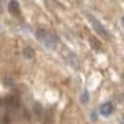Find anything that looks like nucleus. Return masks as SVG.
<instances>
[{"instance_id":"6","label":"nucleus","mask_w":124,"mask_h":124,"mask_svg":"<svg viewBox=\"0 0 124 124\" xmlns=\"http://www.w3.org/2000/svg\"><path fill=\"white\" fill-rule=\"evenodd\" d=\"M23 54H24V56L27 57V59H32V57L35 56V51H33L32 47H25Z\"/></svg>"},{"instance_id":"3","label":"nucleus","mask_w":124,"mask_h":124,"mask_svg":"<svg viewBox=\"0 0 124 124\" xmlns=\"http://www.w3.org/2000/svg\"><path fill=\"white\" fill-rule=\"evenodd\" d=\"M8 9H9V12H11L12 15H15V16H19L20 15V7H19V4H17L16 0H11V1H9Z\"/></svg>"},{"instance_id":"1","label":"nucleus","mask_w":124,"mask_h":124,"mask_svg":"<svg viewBox=\"0 0 124 124\" xmlns=\"http://www.w3.org/2000/svg\"><path fill=\"white\" fill-rule=\"evenodd\" d=\"M36 39L44 44L48 49H55L57 46V38L52 32H48L46 30H38L36 31Z\"/></svg>"},{"instance_id":"8","label":"nucleus","mask_w":124,"mask_h":124,"mask_svg":"<svg viewBox=\"0 0 124 124\" xmlns=\"http://www.w3.org/2000/svg\"><path fill=\"white\" fill-rule=\"evenodd\" d=\"M87 100H88V93H87V92H84V93H83V97H81V101H83V103H87Z\"/></svg>"},{"instance_id":"7","label":"nucleus","mask_w":124,"mask_h":124,"mask_svg":"<svg viewBox=\"0 0 124 124\" xmlns=\"http://www.w3.org/2000/svg\"><path fill=\"white\" fill-rule=\"evenodd\" d=\"M91 41H92V47H93V48H97V49L100 48V44H99V41H97V40H95V39H91Z\"/></svg>"},{"instance_id":"4","label":"nucleus","mask_w":124,"mask_h":124,"mask_svg":"<svg viewBox=\"0 0 124 124\" xmlns=\"http://www.w3.org/2000/svg\"><path fill=\"white\" fill-rule=\"evenodd\" d=\"M6 103H7V105H8V108L15 109V108H17V105H19V99H17L16 96H8L6 99Z\"/></svg>"},{"instance_id":"2","label":"nucleus","mask_w":124,"mask_h":124,"mask_svg":"<svg viewBox=\"0 0 124 124\" xmlns=\"http://www.w3.org/2000/svg\"><path fill=\"white\" fill-rule=\"evenodd\" d=\"M88 19H89V22H91L92 27L95 28V31H96L99 35H101L103 38H105V39L109 38V33H108V31L105 30V27H103V24L96 19V17H93L92 15H88Z\"/></svg>"},{"instance_id":"5","label":"nucleus","mask_w":124,"mask_h":124,"mask_svg":"<svg viewBox=\"0 0 124 124\" xmlns=\"http://www.w3.org/2000/svg\"><path fill=\"white\" fill-rule=\"evenodd\" d=\"M112 111H113V107H112L111 103H105V104H103L101 107H100V112H101V115H104V116L111 115Z\"/></svg>"}]
</instances>
